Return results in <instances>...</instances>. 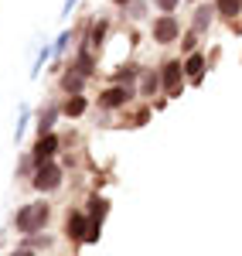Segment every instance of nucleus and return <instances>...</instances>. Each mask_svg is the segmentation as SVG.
I'll return each instance as SVG.
<instances>
[{
	"label": "nucleus",
	"mask_w": 242,
	"mask_h": 256,
	"mask_svg": "<svg viewBox=\"0 0 242 256\" xmlns=\"http://www.w3.org/2000/svg\"><path fill=\"white\" fill-rule=\"evenodd\" d=\"M48 216H51L48 202H31V205L17 208V216H14V229L24 232V236H34V232H41V229L48 226Z\"/></svg>",
	"instance_id": "1"
},
{
	"label": "nucleus",
	"mask_w": 242,
	"mask_h": 256,
	"mask_svg": "<svg viewBox=\"0 0 242 256\" xmlns=\"http://www.w3.org/2000/svg\"><path fill=\"white\" fill-rule=\"evenodd\" d=\"M38 192H55L61 184V168L55 160H48V164H38V171H34V181H31Z\"/></svg>",
	"instance_id": "2"
},
{
	"label": "nucleus",
	"mask_w": 242,
	"mask_h": 256,
	"mask_svg": "<svg viewBox=\"0 0 242 256\" xmlns=\"http://www.w3.org/2000/svg\"><path fill=\"white\" fill-rule=\"evenodd\" d=\"M181 38V24H178V18H171V14H164V18L154 20V41L157 44H171V41Z\"/></svg>",
	"instance_id": "3"
},
{
	"label": "nucleus",
	"mask_w": 242,
	"mask_h": 256,
	"mask_svg": "<svg viewBox=\"0 0 242 256\" xmlns=\"http://www.w3.org/2000/svg\"><path fill=\"white\" fill-rule=\"evenodd\" d=\"M89 226H92V218L85 216V212H68L65 232H68V239H75V242H85L89 239Z\"/></svg>",
	"instance_id": "4"
},
{
	"label": "nucleus",
	"mask_w": 242,
	"mask_h": 256,
	"mask_svg": "<svg viewBox=\"0 0 242 256\" xmlns=\"http://www.w3.org/2000/svg\"><path fill=\"white\" fill-rule=\"evenodd\" d=\"M133 96V89L130 86H113V89H106L99 96V106L102 110H120V106H126V99Z\"/></svg>",
	"instance_id": "5"
},
{
	"label": "nucleus",
	"mask_w": 242,
	"mask_h": 256,
	"mask_svg": "<svg viewBox=\"0 0 242 256\" xmlns=\"http://www.w3.org/2000/svg\"><path fill=\"white\" fill-rule=\"evenodd\" d=\"M55 150H58V137L55 134H41L38 137V144H34V164H48V160L55 158Z\"/></svg>",
	"instance_id": "6"
},
{
	"label": "nucleus",
	"mask_w": 242,
	"mask_h": 256,
	"mask_svg": "<svg viewBox=\"0 0 242 256\" xmlns=\"http://www.w3.org/2000/svg\"><path fill=\"white\" fill-rule=\"evenodd\" d=\"M161 72H164L161 82L167 86V96H178V92H181V72H184V68H181V62H167Z\"/></svg>",
	"instance_id": "7"
},
{
	"label": "nucleus",
	"mask_w": 242,
	"mask_h": 256,
	"mask_svg": "<svg viewBox=\"0 0 242 256\" xmlns=\"http://www.w3.org/2000/svg\"><path fill=\"white\" fill-rule=\"evenodd\" d=\"M184 72L191 76V82H202V72H205V55H188V62H184Z\"/></svg>",
	"instance_id": "8"
},
{
	"label": "nucleus",
	"mask_w": 242,
	"mask_h": 256,
	"mask_svg": "<svg viewBox=\"0 0 242 256\" xmlns=\"http://www.w3.org/2000/svg\"><path fill=\"white\" fill-rule=\"evenodd\" d=\"M85 110H89V99H82V96H68V99H65V106H61L65 116H82Z\"/></svg>",
	"instance_id": "9"
},
{
	"label": "nucleus",
	"mask_w": 242,
	"mask_h": 256,
	"mask_svg": "<svg viewBox=\"0 0 242 256\" xmlns=\"http://www.w3.org/2000/svg\"><path fill=\"white\" fill-rule=\"evenodd\" d=\"M82 82H85V76H75V68H72V72H65V76H61V89H65L68 96H79V92H82Z\"/></svg>",
	"instance_id": "10"
},
{
	"label": "nucleus",
	"mask_w": 242,
	"mask_h": 256,
	"mask_svg": "<svg viewBox=\"0 0 242 256\" xmlns=\"http://www.w3.org/2000/svg\"><path fill=\"white\" fill-rule=\"evenodd\" d=\"M212 14H215V4H202V7L195 10V31H205V28L212 24Z\"/></svg>",
	"instance_id": "11"
},
{
	"label": "nucleus",
	"mask_w": 242,
	"mask_h": 256,
	"mask_svg": "<svg viewBox=\"0 0 242 256\" xmlns=\"http://www.w3.org/2000/svg\"><path fill=\"white\" fill-rule=\"evenodd\" d=\"M215 10L222 18H239L242 14V0H215Z\"/></svg>",
	"instance_id": "12"
},
{
	"label": "nucleus",
	"mask_w": 242,
	"mask_h": 256,
	"mask_svg": "<svg viewBox=\"0 0 242 256\" xmlns=\"http://www.w3.org/2000/svg\"><path fill=\"white\" fill-rule=\"evenodd\" d=\"M75 72H79V76H92V72H96V62H92L89 52H79V58H75Z\"/></svg>",
	"instance_id": "13"
},
{
	"label": "nucleus",
	"mask_w": 242,
	"mask_h": 256,
	"mask_svg": "<svg viewBox=\"0 0 242 256\" xmlns=\"http://www.w3.org/2000/svg\"><path fill=\"white\" fill-rule=\"evenodd\" d=\"M106 208H109V205H106V198H89V218H92V222H102V216H106Z\"/></svg>",
	"instance_id": "14"
},
{
	"label": "nucleus",
	"mask_w": 242,
	"mask_h": 256,
	"mask_svg": "<svg viewBox=\"0 0 242 256\" xmlns=\"http://www.w3.org/2000/svg\"><path fill=\"white\" fill-rule=\"evenodd\" d=\"M106 20H99V24H92V31H89V48H99L102 44V38H106Z\"/></svg>",
	"instance_id": "15"
},
{
	"label": "nucleus",
	"mask_w": 242,
	"mask_h": 256,
	"mask_svg": "<svg viewBox=\"0 0 242 256\" xmlns=\"http://www.w3.org/2000/svg\"><path fill=\"white\" fill-rule=\"evenodd\" d=\"M137 76H140V72H137L133 65H126V68H120V72H113V82H133Z\"/></svg>",
	"instance_id": "16"
},
{
	"label": "nucleus",
	"mask_w": 242,
	"mask_h": 256,
	"mask_svg": "<svg viewBox=\"0 0 242 256\" xmlns=\"http://www.w3.org/2000/svg\"><path fill=\"white\" fill-rule=\"evenodd\" d=\"M157 86H161V79L150 72V76H143V96H154L157 92Z\"/></svg>",
	"instance_id": "17"
},
{
	"label": "nucleus",
	"mask_w": 242,
	"mask_h": 256,
	"mask_svg": "<svg viewBox=\"0 0 242 256\" xmlns=\"http://www.w3.org/2000/svg\"><path fill=\"white\" fill-rule=\"evenodd\" d=\"M55 116H58V110H48V113H41V134H51V123H55Z\"/></svg>",
	"instance_id": "18"
},
{
	"label": "nucleus",
	"mask_w": 242,
	"mask_h": 256,
	"mask_svg": "<svg viewBox=\"0 0 242 256\" xmlns=\"http://www.w3.org/2000/svg\"><path fill=\"white\" fill-rule=\"evenodd\" d=\"M195 34H198V31H191V34H184V52H188V55H195Z\"/></svg>",
	"instance_id": "19"
},
{
	"label": "nucleus",
	"mask_w": 242,
	"mask_h": 256,
	"mask_svg": "<svg viewBox=\"0 0 242 256\" xmlns=\"http://www.w3.org/2000/svg\"><path fill=\"white\" fill-rule=\"evenodd\" d=\"M68 38H72V34H68V31H61V34H58V41H55V52H65Z\"/></svg>",
	"instance_id": "20"
},
{
	"label": "nucleus",
	"mask_w": 242,
	"mask_h": 256,
	"mask_svg": "<svg viewBox=\"0 0 242 256\" xmlns=\"http://www.w3.org/2000/svg\"><path fill=\"white\" fill-rule=\"evenodd\" d=\"M157 7H161L164 14H171V10H174V7H178V0H157Z\"/></svg>",
	"instance_id": "21"
},
{
	"label": "nucleus",
	"mask_w": 242,
	"mask_h": 256,
	"mask_svg": "<svg viewBox=\"0 0 242 256\" xmlns=\"http://www.w3.org/2000/svg\"><path fill=\"white\" fill-rule=\"evenodd\" d=\"M72 7H75V0H65V4H61V18H68V14H72Z\"/></svg>",
	"instance_id": "22"
},
{
	"label": "nucleus",
	"mask_w": 242,
	"mask_h": 256,
	"mask_svg": "<svg viewBox=\"0 0 242 256\" xmlns=\"http://www.w3.org/2000/svg\"><path fill=\"white\" fill-rule=\"evenodd\" d=\"M10 256H34V250H24V246H20L17 253H10Z\"/></svg>",
	"instance_id": "23"
},
{
	"label": "nucleus",
	"mask_w": 242,
	"mask_h": 256,
	"mask_svg": "<svg viewBox=\"0 0 242 256\" xmlns=\"http://www.w3.org/2000/svg\"><path fill=\"white\" fill-rule=\"evenodd\" d=\"M116 4H130V0H116Z\"/></svg>",
	"instance_id": "24"
}]
</instances>
